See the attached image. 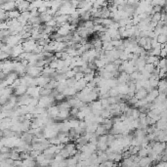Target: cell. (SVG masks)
<instances>
[{
	"instance_id": "obj_9",
	"label": "cell",
	"mask_w": 167,
	"mask_h": 167,
	"mask_svg": "<svg viewBox=\"0 0 167 167\" xmlns=\"http://www.w3.org/2000/svg\"><path fill=\"white\" fill-rule=\"evenodd\" d=\"M94 27H95V23H94L92 20L85 22V28H87V29H93Z\"/></svg>"
},
{
	"instance_id": "obj_2",
	"label": "cell",
	"mask_w": 167,
	"mask_h": 167,
	"mask_svg": "<svg viewBox=\"0 0 167 167\" xmlns=\"http://www.w3.org/2000/svg\"><path fill=\"white\" fill-rule=\"evenodd\" d=\"M152 160L148 156L142 157L140 160H139V167H148L152 165Z\"/></svg>"
},
{
	"instance_id": "obj_5",
	"label": "cell",
	"mask_w": 167,
	"mask_h": 167,
	"mask_svg": "<svg viewBox=\"0 0 167 167\" xmlns=\"http://www.w3.org/2000/svg\"><path fill=\"white\" fill-rule=\"evenodd\" d=\"M8 13H9V18H10V20H18L21 17V14H22L18 9H16V10H14V11H11V12H8Z\"/></svg>"
},
{
	"instance_id": "obj_11",
	"label": "cell",
	"mask_w": 167,
	"mask_h": 167,
	"mask_svg": "<svg viewBox=\"0 0 167 167\" xmlns=\"http://www.w3.org/2000/svg\"><path fill=\"white\" fill-rule=\"evenodd\" d=\"M166 68H167V58H166Z\"/></svg>"
},
{
	"instance_id": "obj_4",
	"label": "cell",
	"mask_w": 167,
	"mask_h": 167,
	"mask_svg": "<svg viewBox=\"0 0 167 167\" xmlns=\"http://www.w3.org/2000/svg\"><path fill=\"white\" fill-rule=\"evenodd\" d=\"M155 125H156V128L158 130H167V121L164 119L158 120L155 123Z\"/></svg>"
},
{
	"instance_id": "obj_1",
	"label": "cell",
	"mask_w": 167,
	"mask_h": 167,
	"mask_svg": "<svg viewBox=\"0 0 167 167\" xmlns=\"http://www.w3.org/2000/svg\"><path fill=\"white\" fill-rule=\"evenodd\" d=\"M16 4H17V9L20 11L21 13H24V12H27V11H28L29 7L31 5V2H28V1H17L16 2Z\"/></svg>"
},
{
	"instance_id": "obj_10",
	"label": "cell",
	"mask_w": 167,
	"mask_h": 167,
	"mask_svg": "<svg viewBox=\"0 0 167 167\" xmlns=\"http://www.w3.org/2000/svg\"><path fill=\"white\" fill-rule=\"evenodd\" d=\"M154 68H155V67L154 65H152V64H147L145 67V70L150 72V74H152V72H154Z\"/></svg>"
},
{
	"instance_id": "obj_3",
	"label": "cell",
	"mask_w": 167,
	"mask_h": 167,
	"mask_svg": "<svg viewBox=\"0 0 167 167\" xmlns=\"http://www.w3.org/2000/svg\"><path fill=\"white\" fill-rule=\"evenodd\" d=\"M148 95V91L146 90V89H141V90H139V91H137L136 94H135V97L137 98L139 101L140 100H144V99H146L147 98V96Z\"/></svg>"
},
{
	"instance_id": "obj_6",
	"label": "cell",
	"mask_w": 167,
	"mask_h": 167,
	"mask_svg": "<svg viewBox=\"0 0 167 167\" xmlns=\"http://www.w3.org/2000/svg\"><path fill=\"white\" fill-rule=\"evenodd\" d=\"M107 132V131L106 130V128L103 126L102 124H99V126H98L97 130H96V134H97L99 137H100V136H103V135H106Z\"/></svg>"
},
{
	"instance_id": "obj_8",
	"label": "cell",
	"mask_w": 167,
	"mask_h": 167,
	"mask_svg": "<svg viewBox=\"0 0 167 167\" xmlns=\"http://www.w3.org/2000/svg\"><path fill=\"white\" fill-rule=\"evenodd\" d=\"M157 68H160V70H162V68H166V58L164 59H160L158 62V66H157Z\"/></svg>"
},
{
	"instance_id": "obj_7",
	"label": "cell",
	"mask_w": 167,
	"mask_h": 167,
	"mask_svg": "<svg viewBox=\"0 0 167 167\" xmlns=\"http://www.w3.org/2000/svg\"><path fill=\"white\" fill-rule=\"evenodd\" d=\"M157 41H158L159 44L165 45L167 43V36L164 35V34H160V35L157 36Z\"/></svg>"
}]
</instances>
